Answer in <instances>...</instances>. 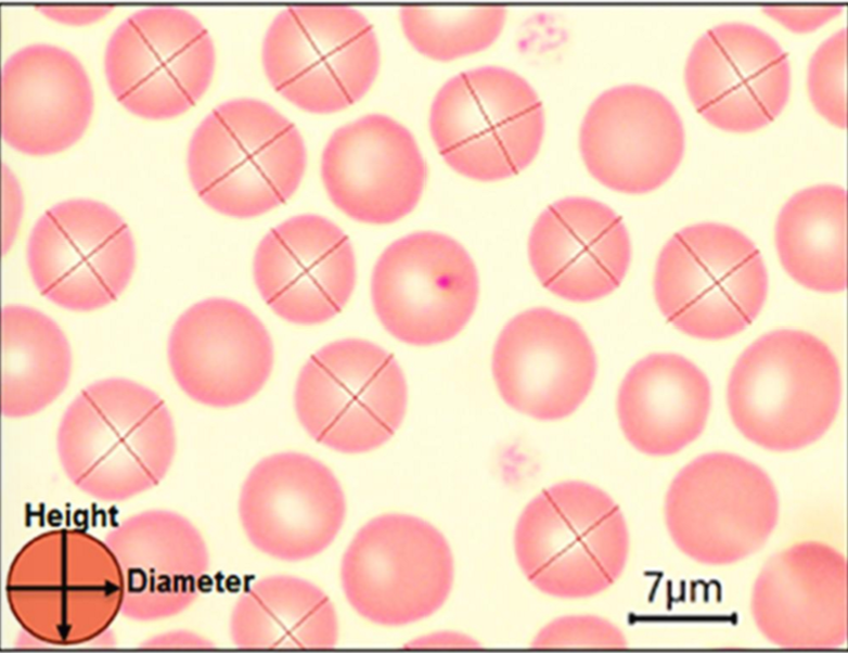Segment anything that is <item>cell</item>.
<instances>
[{
	"label": "cell",
	"instance_id": "obj_13",
	"mask_svg": "<svg viewBox=\"0 0 848 653\" xmlns=\"http://www.w3.org/2000/svg\"><path fill=\"white\" fill-rule=\"evenodd\" d=\"M479 294L476 266L454 239L435 231L407 234L380 255L371 299L384 329L414 346L447 342L466 325Z\"/></svg>",
	"mask_w": 848,
	"mask_h": 653
},
{
	"label": "cell",
	"instance_id": "obj_26",
	"mask_svg": "<svg viewBox=\"0 0 848 653\" xmlns=\"http://www.w3.org/2000/svg\"><path fill=\"white\" fill-rule=\"evenodd\" d=\"M711 406L705 373L674 353H654L627 372L617 415L627 440L648 456H670L704 431Z\"/></svg>",
	"mask_w": 848,
	"mask_h": 653
},
{
	"label": "cell",
	"instance_id": "obj_33",
	"mask_svg": "<svg viewBox=\"0 0 848 653\" xmlns=\"http://www.w3.org/2000/svg\"><path fill=\"white\" fill-rule=\"evenodd\" d=\"M762 10L794 33L815 30L841 12L840 7H766Z\"/></svg>",
	"mask_w": 848,
	"mask_h": 653
},
{
	"label": "cell",
	"instance_id": "obj_11",
	"mask_svg": "<svg viewBox=\"0 0 848 653\" xmlns=\"http://www.w3.org/2000/svg\"><path fill=\"white\" fill-rule=\"evenodd\" d=\"M454 564L444 535L428 522L388 513L359 529L342 560L341 579L352 609L384 626L426 618L448 599Z\"/></svg>",
	"mask_w": 848,
	"mask_h": 653
},
{
	"label": "cell",
	"instance_id": "obj_30",
	"mask_svg": "<svg viewBox=\"0 0 848 653\" xmlns=\"http://www.w3.org/2000/svg\"><path fill=\"white\" fill-rule=\"evenodd\" d=\"M403 34L421 54L451 61L490 47L501 34L506 10L502 7H403Z\"/></svg>",
	"mask_w": 848,
	"mask_h": 653
},
{
	"label": "cell",
	"instance_id": "obj_22",
	"mask_svg": "<svg viewBox=\"0 0 848 653\" xmlns=\"http://www.w3.org/2000/svg\"><path fill=\"white\" fill-rule=\"evenodd\" d=\"M759 631L788 649H834L847 640V561L832 546L808 540L772 555L751 593Z\"/></svg>",
	"mask_w": 848,
	"mask_h": 653
},
{
	"label": "cell",
	"instance_id": "obj_32",
	"mask_svg": "<svg viewBox=\"0 0 848 653\" xmlns=\"http://www.w3.org/2000/svg\"><path fill=\"white\" fill-rule=\"evenodd\" d=\"M532 646L624 648L622 632L611 622L592 615L563 616L545 625Z\"/></svg>",
	"mask_w": 848,
	"mask_h": 653
},
{
	"label": "cell",
	"instance_id": "obj_7",
	"mask_svg": "<svg viewBox=\"0 0 848 653\" xmlns=\"http://www.w3.org/2000/svg\"><path fill=\"white\" fill-rule=\"evenodd\" d=\"M544 110L515 72L484 66L462 72L438 90L429 131L445 162L460 175L498 181L519 174L539 153Z\"/></svg>",
	"mask_w": 848,
	"mask_h": 653
},
{
	"label": "cell",
	"instance_id": "obj_1",
	"mask_svg": "<svg viewBox=\"0 0 848 653\" xmlns=\"http://www.w3.org/2000/svg\"><path fill=\"white\" fill-rule=\"evenodd\" d=\"M177 448L172 417L152 389L127 379L83 388L62 415L56 451L70 483L100 501H124L157 486Z\"/></svg>",
	"mask_w": 848,
	"mask_h": 653
},
{
	"label": "cell",
	"instance_id": "obj_17",
	"mask_svg": "<svg viewBox=\"0 0 848 653\" xmlns=\"http://www.w3.org/2000/svg\"><path fill=\"white\" fill-rule=\"evenodd\" d=\"M582 161L604 187L644 194L661 187L679 167L685 132L673 104L643 85H621L589 106L579 132Z\"/></svg>",
	"mask_w": 848,
	"mask_h": 653
},
{
	"label": "cell",
	"instance_id": "obj_21",
	"mask_svg": "<svg viewBox=\"0 0 848 653\" xmlns=\"http://www.w3.org/2000/svg\"><path fill=\"white\" fill-rule=\"evenodd\" d=\"M256 287L272 311L299 325L321 324L348 303L357 278L348 235L313 214L291 217L259 242L253 261Z\"/></svg>",
	"mask_w": 848,
	"mask_h": 653
},
{
	"label": "cell",
	"instance_id": "obj_23",
	"mask_svg": "<svg viewBox=\"0 0 848 653\" xmlns=\"http://www.w3.org/2000/svg\"><path fill=\"white\" fill-rule=\"evenodd\" d=\"M1 133L30 156L61 153L86 132L94 110L90 78L69 51L34 43L14 52L1 74Z\"/></svg>",
	"mask_w": 848,
	"mask_h": 653
},
{
	"label": "cell",
	"instance_id": "obj_27",
	"mask_svg": "<svg viewBox=\"0 0 848 653\" xmlns=\"http://www.w3.org/2000/svg\"><path fill=\"white\" fill-rule=\"evenodd\" d=\"M230 636L244 649L332 648L338 639V620L332 601L316 585L293 576H271L239 598Z\"/></svg>",
	"mask_w": 848,
	"mask_h": 653
},
{
	"label": "cell",
	"instance_id": "obj_16",
	"mask_svg": "<svg viewBox=\"0 0 848 653\" xmlns=\"http://www.w3.org/2000/svg\"><path fill=\"white\" fill-rule=\"evenodd\" d=\"M491 369L499 394L511 408L554 421L574 413L589 395L596 357L576 320L537 307L504 325L493 347Z\"/></svg>",
	"mask_w": 848,
	"mask_h": 653
},
{
	"label": "cell",
	"instance_id": "obj_31",
	"mask_svg": "<svg viewBox=\"0 0 848 653\" xmlns=\"http://www.w3.org/2000/svg\"><path fill=\"white\" fill-rule=\"evenodd\" d=\"M846 60L847 30L841 28L819 46L808 67L810 101L822 117L838 128L847 126Z\"/></svg>",
	"mask_w": 848,
	"mask_h": 653
},
{
	"label": "cell",
	"instance_id": "obj_29",
	"mask_svg": "<svg viewBox=\"0 0 848 653\" xmlns=\"http://www.w3.org/2000/svg\"><path fill=\"white\" fill-rule=\"evenodd\" d=\"M1 332V412L7 418L36 414L51 405L69 381V343L54 320L23 305L2 308Z\"/></svg>",
	"mask_w": 848,
	"mask_h": 653
},
{
	"label": "cell",
	"instance_id": "obj_2",
	"mask_svg": "<svg viewBox=\"0 0 848 653\" xmlns=\"http://www.w3.org/2000/svg\"><path fill=\"white\" fill-rule=\"evenodd\" d=\"M841 376L831 348L815 335L774 330L753 342L729 376L731 420L751 443L792 451L820 439L834 422Z\"/></svg>",
	"mask_w": 848,
	"mask_h": 653
},
{
	"label": "cell",
	"instance_id": "obj_8",
	"mask_svg": "<svg viewBox=\"0 0 848 653\" xmlns=\"http://www.w3.org/2000/svg\"><path fill=\"white\" fill-rule=\"evenodd\" d=\"M261 59L269 82L284 99L309 113L331 114L370 90L381 53L373 26L358 10L300 5L273 18Z\"/></svg>",
	"mask_w": 848,
	"mask_h": 653
},
{
	"label": "cell",
	"instance_id": "obj_25",
	"mask_svg": "<svg viewBox=\"0 0 848 653\" xmlns=\"http://www.w3.org/2000/svg\"><path fill=\"white\" fill-rule=\"evenodd\" d=\"M531 268L543 287L570 302L596 300L622 282L631 260L627 228L609 206L570 196L549 205L528 240Z\"/></svg>",
	"mask_w": 848,
	"mask_h": 653
},
{
	"label": "cell",
	"instance_id": "obj_20",
	"mask_svg": "<svg viewBox=\"0 0 848 653\" xmlns=\"http://www.w3.org/2000/svg\"><path fill=\"white\" fill-rule=\"evenodd\" d=\"M321 179L332 203L351 219L393 223L417 205L426 164L413 135L383 114L337 128L321 156Z\"/></svg>",
	"mask_w": 848,
	"mask_h": 653
},
{
	"label": "cell",
	"instance_id": "obj_19",
	"mask_svg": "<svg viewBox=\"0 0 848 653\" xmlns=\"http://www.w3.org/2000/svg\"><path fill=\"white\" fill-rule=\"evenodd\" d=\"M346 502L333 472L299 452L260 460L245 478L239 516L259 551L283 561H301L322 552L343 526Z\"/></svg>",
	"mask_w": 848,
	"mask_h": 653
},
{
	"label": "cell",
	"instance_id": "obj_28",
	"mask_svg": "<svg viewBox=\"0 0 848 653\" xmlns=\"http://www.w3.org/2000/svg\"><path fill=\"white\" fill-rule=\"evenodd\" d=\"M847 191L835 184L800 190L782 207L774 228L780 261L800 285L836 293L847 286Z\"/></svg>",
	"mask_w": 848,
	"mask_h": 653
},
{
	"label": "cell",
	"instance_id": "obj_10",
	"mask_svg": "<svg viewBox=\"0 0 848 653\" xmlns=\"http://www.w3.org/2000/svg\"><path fill=\"white\" fill-rule=\"evenodd\" d=\"M674 545L689 558L725 565L757 552L779 520L769 475L737 454L710 452L680 470L664 505Z\"/></svg>",
	"mask_w": 848,
	"mask_h": 653
},
{
	"label": "cell",
	"instance_id": "obj_24",
	"mask_svg": "<svg viewBox=\"0 0 848 653\" xmlns=\"http://www.w3.org/2000/svg\"><path fill=\"white\" fill-rule=\"evenodd\" d=\"M124 579L121 615L154 622L180 614L200 596L209 567L206 542L182 514L136 513L105 536Z\"/></svg>",
	"mask_w": 848,
	"mask_h": 653
},
{
	"label": "cell",
	"instance_id": "obj_5",
	"mask_svg": "<svg viewBox=\"0 0 848 653\" xmlns=\"http://www.w3.org/2000/svg\"><path fill=\"white\" fill-rule=\"evenodd\" d=\"M514 551L523 574L541 592L588 598L622 574L629 533L620 508L605 491L567 481L543 489L525 507Z\"/></svg>",
	"mask_w": 848,
	"mask_h": 653
},
{
	"label": "cell",
	"instance_id": "obj_4",
	"mask_svg": "<svg viewBox=\"0 0 848 653\" xmlns=\"http://www.w3.org/2000/svg\"><path fill=\"white\" fill-rule=\"evenodd\" d=\"M307 151L297 127L270 104L234 99L195 128L188 148L190 182L224 216L246 219L285 203L299 188Z\"/></svg>",
	"mask_w": 848,
	"mask_h": 653
},
{
	"label": "cell",
	"instance_id": "obj_18",
	"mask_svg": "<svg viewBox=\"0 0 848 653\" xmlns=\"http://www.w3.org/2000/svg\"><path fill=\"white\" fill-rule=\"evenodd\" d=\"M171 373L191 399L228 408L256 396L273 367V344L261 320L245 305L213 297L189 307L167 344Z\"/></svg>",
	"mask_w": 848,
	"mask_h": 653
},
{
	"label": "cell",
	"instance_id": "obj_6",
	"mask_svg": "<svg viewBox=\"0 0 848 653\" xmlns=\"http://www.w3.org/2000/svg\"><path fill=\"white\" fill-rule=\"evenodd\" d=\"M654 295L664 317L701 340L741 333L761 311L768 273L754 242L723 223L701 222L674 233L661 248Z\"/></svg>",
	"mask_w": 848,
	"mask_h": 653
},
{
	"label": "cell",
	"instance_id": "obj_14",
	"mask_svg": "<svg viewBox=\"0 0 848 653\" xmlns=\"http://www.w3.org/2000/svg\"><path fill=\"white\" fill-rule=\"evenodd\" d=\"M26 257L31 279L46 298L68 310L91 311L125 291L136 267V245L112 207L72 199L37 220Z\"/></svg>",
	"mask_w": 848,
	"mask_h": 653
},
{
	"label": "cell",
	"instance_id": "obj_3",
	"mask_svg": "<svg viewBox=\"0 0 848 653\" xmlns=\"http://www.w3.org/2000/svg\"><path fill=\"white\" fill-rule=\"evenodd\" d=\"M5 596L24 632L42 644L73 646L103 636L121 614L124 579L105 540L63 527L16 552Z\"/></svg>",
	"mask_w": 848,
	"mask_h": 653
},
{
	"label": "cell",
	"instance_id": "obj_35",
	"mask_svg": "<svg viewBox=\"0 0 848 653\" xmlns=\"http://www.w3.org/2000/svg\"><path fill=\"white\" fill-rule=\"evenodd\" d=\"M38 10L55 22L82 26L100 21L113 9L111 7H40Z\"/></svg>",
	"mask_w": 848,
	"mask_h": 653
},
{
	"label": "cell",
	"instance_id": "obj_12",
	"mask_svg": "<svg viewBox=\"0 0 848 653\" xmlns=\"http://www.w3.org/2000/svg\"><path fill=\"white\" fill-rule=\"evenodd\" d=\"M216 52L202 22L175 7L141 9L111 35L104 52L110 90L131 114L175 118L196 104L214 76Z\"/></svg>",
	"mask_w": 848,
	"mask_h": 653
},
{
	"label": "cell",
	"instance_id": "obj_36",
	"mask_svg": "<svg viewBox=\"0 0 848 653\" xmlns=\"http://www.w3.org/2000/svg\"><path fill=\"white\" fill-rule=\"evenodd\" d=\"M141 645L147 648H208L213 643L194 632L177 630L154 636Z\"/></svg>",
	"mask_w": 848,
	"mask_h": 653
},
{
	"label": "cell",
	"instance_id": "obj_15",
	"mask_svg": "<svg viewBox=\"0 0 848 653\" xmlns=\"http://www.w3.org/2000/svg\"><path fill=\"white\" fill-rule=\"evenodd\" d=\"M689 98L709 124L746 133L773 121L791 91V66L780 43L746 23L714 26L693 44L685 63Z\"/></svg>",
	"mask_w": 848,
	"mask_h": 653
},
{
	"label": "cell",
	"instance_id": "obj_34",
	"mask_svg": "<svg viewBox=\"0 0 848 653\" xmlns=\"http://www.w3.org/2000/svg\"><path fill=\"white\" fill-rule=\"evenodd\" d=\"M3 252L10 248L23 214V194L14 174L2 164Z\"/></svg>",
	"mask_w": 848,
	"mask_h": 653
},
{
	"label": "cell",
	"instance_id": "obj_9",
	"mask_svg": "<svg viewBox=\"0 0 848 653\" xmlns=\"http://www.w3.org/2000/svg\"><path fill=\"white\" fill-rule=\"evenodd\" d=\"M407 402L406 377L395 357L361 338L338 340L312 354L294 390L301 426L344 453L367 452L390 439Z\"/></svg>",
	"mask_w": 848,
	"mask_h": 653
}]
</instances>
